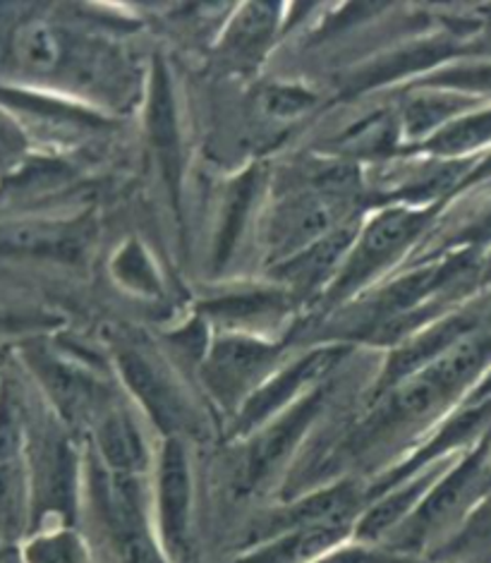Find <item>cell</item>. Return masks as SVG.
I'll return each mask as SVG.
<instances>
[{
  "instance_id": "6da1fadb",
  "label": "cell",
  "mask_w": 491,
  "mask_h": 563,
  "mask_svg": "<svg viewBox=\"0 0 491 563\" xmlns=\"http://www.w3.org/2000/svg\"><path fill=\"white\" fill-rule=\"evenodd\" d=\"M97 496L118 563H166L161 542L152 538L147 526L140 477L103 471Z\"/></svg>"
},
{
  "instance_id": "7a4b0ae2",
  "label": "cell",
  "mask_w": 491,
  "mask_h": 563,
  "mask_svg": "<svg viewBox=\"0 0 491 563\" xmlns=\"http://www.w3.org/2000/svg\"><path fill=\"white\" fill-rule=\"evenodd\" d=\"M158 534L164 554L182 561L192 542V473L188 451L178 437H170L158 463Z\"/></svg>"
},
{
  "instance_id": "3957f363",
  "label": "cell",
  "mask_w": 491,
  "mask_h": 563,
  "mask_svg": "<svg viewBox=\"0 0 491 563\" xmlns=\"http://www.w3.org/2000/svg\"><path fill=\"white\" fill-rule=\"evenodd\" d=\"M322 408V394L304 396L298 406L281 415L269 429L252 441V446L245 451L241 467L235 475V487L241 494H249L259 489L281 463L288 459V453L295 449L300 437L308 432V427L314 422L316 412Z\"/></svg>"
},
{
  "instance_id": "277c9868",
  "label": "cell",
  "mask_w": 491,
  "mask_h": 563,
  "mask_svg": "<svg viewBox=\"0 0 491 563\" xmlns=\"http://www.w3.org/2000/svg\"><path fill=\"white\" fill-rule=\"evenodd\" d=\"M424 221H427V213L413 209H391L371 221L360 240V245H357L353 257L348 260V266H345L338 278L334 298L350 292L353 288L360 286L365 278L375 274L379 266L391 262L395 254L422 231Z\"/></svg>"
},
{
  "instance_id": "5b68a950",
  "label": "cell",
  "mask_w": 491,
  "mask_h": 563,
  "mask_svg": "<svg viewBox=\"0 0 491 563\" xmlns=\"http://www.w3.org/2000/svg\"><path fill=\"white\" fill-rule=\"evenodd\" d=\"M276 347L252 339H223L209 353L207 384L225 408L252 396L261 374L274 365Z\"/></svg>"
},
{
  "instance_id": "8992f818",
  "label": "cell",
  "mask_w": 491,
  "mask_h": 563,
  "mask_svg": "<svg viewBox=\"0 0 491 563\" xmlns=\"http://www.w3.org/2000/svg\"><path fill=\"white\" fill-rule=\"evenodd\" d=\"M343 202L331 190L300 195L276 213L271 250L283 262L336 231Z\"/></svg>"
},
{
  "instance_id": "52a82bcc",
  "label": "cell",
  "mask_w": 491,
  "mask_h": 563,
  "mask_svg": "<svg viewBox=\"0 0 491 563\" xmlns=\"http://www.w3.org/2000/svg\"><path fill=\"white\" fill-rule=\"evenodd\" d=\"M360 492L353 485H338L324 492H316L302 499L286 511H278L269 518L259 520L252 530V542H267L278 534L310 530V528H331V526H350L353 516L360 506Z\"/></svg>"
},
{
  "instance_id": "ba28073f",
  "label": "cell",
  "mask_w": 491,
  "mask_h": 563,
  "mask_svg": "<svg viewBox=\"0 0 491 563\" xmlns=\"http://www.w3.org/2000/svg\"><path fill=\"white\" fill-rule=\"evenodd\" d=\"M343 355L345 351H341V347H326V351L310 353L304 360L295 362L288 372L274 377L269 384L255 388L252 396L243 404L241 415H237L235 432L237 434L255 432L264 420H269L276 412H281V408L288 406L290 400L302 391V386L316 382L322 374L334 369L336 362Z\"/></svg>"
},
{
  "instance_id": "9c48e42d",
  "label": "cell",
  "mask_w": 491,
  "mask_h": 563,
  "mask_svg": "<svg viewBox=\"0 0 491 563\" xmlns=\"http://www.w3.org/2000/svg\"><path fill=\"white\" fill-rule=\"evenodd\" d=\"M448 471L446 459L436 461L429 465V471H424L422 475H410L398 485L389 487L387 494L369 508V511L362 516L360 526H357V534L365 538L367 542H375L379 538H387V534L395 532L401 526H405L408 518L413 516L420 501H424V496L432 492L436 482L442 479V475Z\"/></svg>"
},
{
  "instance_id": "30bf717a",
  "label": "cell",
  "mask_w": 491,
  "mask_h": 563,
  "mask_svg": "<svg viewBox=\"0 0 491 563\" xmlns=\"http://www.w3.org/2000/svg\"><path fill=\"white\" fill-rule=\"evenodd\" d=\"M121 369L130 384L132 391L137 394L152 418L161 424L168 432H180V429H188L194 424L192 410L185 404V398L164 374H158L147 360L135 355V353H123L121 355Z\"/></svg>"
},
{
  "instance_id": "8fae6325",
  "label": "cell",
  "mask_w": 491,
  "mask_h": 563,
  "mask_svg": "<svg viewBox=\"0 0 491 563\" xmlns=\"http://www.w3.org/2000/svg\"><path fill=\"white\" fill-rule=\"evenodd\" d=\"M10 56L22 73L46 77L68 60V38L46 20H26L10 36Z\"/></svg>"
},
{
  "instance_id": "7c38bea8",
  "label": "cell",
  "mask_w": 491,
  "mask_h": 563,
  "mask_svg": "<svg viewBox=\"0 0 491 563\" xmlns=\"http://www.w3.org/2000/svg\"><path fill=\"white\" fill-rule=\"evenodd\" d=\"M348 530L350 526H331L278 534V538L255 544L247 556L235 563H312L338 549Z\"/></svg>"
},
{
  "instance_id": "4fadbf2b",
  "label": "cell",
  "mask_w": 491,
  "mask_h": 563,
  "mask_svg": "<svg viewBox=\"0 0 491 563\" xmlns=\"http://www.w3.org/2000/svg\"><path fill=\"white\" fill-rule=\"evenodd\" d=\"M97 444L105 471L113 475H132L147 467V449L135 420L125 410H105L97 429Z\"/></svg>"
},
{
  "instance_id": "5bb4252c",
  "label": "cell",
  "mask_w": 491,
  "mask_h": 563,
  "mask_svg": "<svg viewBox=\"0 0 491 563\" xmlns=\"http://www.w3.org/2000/svg\"><path fill=\"white\" fill-rule=\"evenodd\" d=\"M350 240H353L350 225L336 228L334 233L322 238L320 243H314L308 250H302L293 254L290 260H286L281 266L283 278L298 290H308L316 284H322V280L328 276V272L341 262L343 252L350 247Z\"/></svg>"
},
{
  "instance_id": "9a60e30c",
  "label": "cell",
  "mask_w": 491,
  "mask_h": 563,
  "mask_svg": "<svg viewBox=\"0 0 491 563\" xmlns=\"http://www.w3.org/2000/svg\"><path fill=\"white\" fill-rule=\"evenodd\" d=\"M439 556L446 563H491V489L462 518Z\"/></svg>"
},
{
  "instance_id": "2e32d148",
  "label": "cell",
  "mask_w": 491,
  "mask_h": 563,
  "mask_svg": "<svg viewBox=\"0 0 491 563\" xmlns=\"http://www.w3.org/2000/svg\"><path fill=\"white\" fill-rule=\"evenodd\" d=\"M276 15V5L255 3L241 8L237 18L233 20L228 36H225V48H228L231 56L237 60H249L252 56H257L264 44L271 38Z\"/></svg>"
},
{
  "instance_id": "e0dca14e",
  "label": "cell",
  "mask_w": 491,
  "mask_h": 563,
  "mask_svg": "<svg viewBox=\"0 0 491 563\" xmlns=\"http://www.w3.org/2000/svg\"><path fill=\"white\" fill-rule=\"evenodd\" d=\"M432 152L444 156H462L491 146V106L458 115L432 142Z\"/></svg>"
},
{
  "instance_id": "ac0fdd59",
  "label": "cell",
  "mask_w": 491,
  "mask_h": 563,
  "mask_svg": "<svg viewBox=\"0 0 491 563\" xmlns=\"http://www.w3.org/2000/svg\"><path fill=\"white\" fill-rule=\"evenodd\" d=\"M152 132H154V142L158 146V152H161V158L166 161V168L170 173L178 156V150H176L178 140H176V120H172V101H170V91L164 75H158L154 85Z\"/></svg>"
},
{
  "instance_id": "d6986e66",
  "label": "cell",
  "mask_w": 491,
  "mask_h": 563,
  "mask_svg": "<svg viewBox=\"0 0 491 563\" xmlns=\"http://www.w3.org/2000/svg\"><path fill=\"white\" fill-rule=\"evenodd\" d=\"M26 563H87V554L77 534L68 530H53L32 540L24 549Z\"/></svg>"
},
{
  "instance_id": "ffe728a7",
  "label": "cell",
  "mask_w": 491,
  "mask_h": 563,
  "mask_svg": "<svg viewBox=\"0 0 491 563\" xmlns=\"http://www.w3.org/2000/svg\"><path fill=\"white\" fill-rule=\"evenodd\" d=\"M24 479L15 463L0 465V532L15 534L24 518Z\"/></svg>"
},
{
  "instance_id": "44dd1931",
  "label": "cell",
  "mask_w": 491,
  "mask_h": 563,
  "mask_svg": "<svg viewBox=\"0 0 491 563\" xmlns=\"http://www.w3.org/2000/svg\"><path fill=\"white\" fill-rule=\"evenodd\" d=\"M470 106H475V99H458V97H432L417 101L413 109L408 111V130L417 135V132L432 130L436 125L446 123L448 118H458L468 113Z\"/></svg>"
},
{
  "instance_id": "7402d4cb",
  "label": "cell",
  "mask_w": 491,
  "mask_h": 563,
  "mask_svg": "<svg viewBox=\"0 0 491 563\" xmlns=\"http://www.w3.org/2000/svg\"><path fill=\"white\" fill-rule=\"evenodd\" d=\"M281 310V300L276 295H247V298H231L211 307V314L225 321H252L269 317Z\"/></svg>"
},
{
  "instance_id": "603a6c76",
  "label": "cell",
  "mask_w": 491,
  "mask_h": 563,
  "mask_svg": "<svg viewBox=\"0 0 491 563\" xmlns=\"http://www.w3.org/2000/svg\"><path fill=\"white\" fill-rule=\"evenodd\" d=\"M312 103V93L295 87H269L261 97L264 111L274 118H295L300 113H308Z\"/></svg>"
},
{
  "instance_id": "cb8c5ba5",
  "label": "cell",
  "mask_w": 491,
  "mask_h": 563,
  "mask_svg": "<svg viewBox=\"0 0 491 563\" xmlns=\"http://www.w3.org/2000/svg\"><path fill=\"white\" fill-rule=\"evenodd\" d=\"M312 563H413V559L401 552H379V549L369 547H345L334 549V552H328Z\"/></svg>"
},
{
  "instance_id": "d4e9b609",
  "label": "cell",
  "mask_w": 491,
  "mask_h": 563,
  "mask_svg": "<svg viewBox=\"0 0 491 563\" xmlns=\"http://www.w3.org/2000/svg\"><path fill=\"white\" fill-rule=\"evenodd\" d=\"M22 150V137L15 125L0 115V161L12 158Z\"/></svg>"
},
{
  "instance_id": "484cf974",
  "label": "cell",
  "mask_w": 491,
  "mask_h": 563,
  "mask_svg": "<svg viewBox=\"0 0 491 563\" xmlns=\"http://www.w3.org/2000/svg\"><path fill=\"white\" fill-rule=\"evenodd\" d=\"M32 324H34L32 317H24V314H18V312L0 310V333H5V331H20V329H26V327H32Z\"/></svg>"
},
{
  "instance_id": "4316f807",
  "label": "cell",
  "mask_w": 491,
  "mask_h": 563,
  "mask_svg": "<svg viewBox=\"0 0 491 563\" xmlns=\"http://www.w3.org/2000/svg\"><path fill=\"white\" fill-rule=\"evenodd\" d=\"M489 398H491V367H489V372L484 374V377L480 379V384L472 388L466 404H482V400H489Z\"/></svg>"
},
{
  "instance_id": "83f0119b",
  "label": "cell",
  "mask_w": 491,
  "mask_h": 563,
  "mask_svg": "<svg viewBox=\"0 0 491 563\" xmlns=\"http://www.w3.org/2000/svg\"><path fill=\"white\" fill-rule=\"evenodd\" d=\"M470 180L472 183H487V180H491V152L480 161V164L475 166V170L470 173Z\"/></svg>"
}]
</instances>
